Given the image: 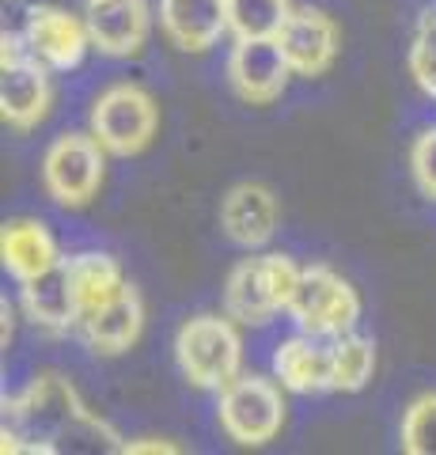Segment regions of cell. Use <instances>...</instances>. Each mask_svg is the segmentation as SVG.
Listing matches in <instances>:
<instances>
[{"label": "cell", "instance_id": "obj_20", "mask_svg": "<svg viewBox=\"0 0 436 455\" xmlns=\"http://www.w3.org/2000/svg\"><path fill=\"white\" fill-rule=\"evenodd\" d=\"M292 12V0H228V31L235 38H277Z\"/></svg>", "mask_w": 436, "mask_h": 455}, {"label": "cell", "instance_id": "obj_3", "mask_svg": "<svg viewBox=\"0 0 436 455\" xmlns=\"http://www.w3.org/2000/svg\"><path fill=\"white\" fill-rule=\"evenodd\" d=\"M175 357L178 368L194 387L202 391H220L239 376L243 368V341L235 334L232 315H198L182 323L175 338Z\"/></svg>", "mask_w": 436, "mask_h": 455}, {"label": "cell", "instance_id": "obj_9", "mask_svg": "<svg viewBox=\"0 0 436 455\" xmlns=\"http://www.w3.org/2000/svg\"><path fill=\"white\" fill-rule=\"evenodd\" d=\"M50 68L4 31V65H0V114L16 130H31L50 110Z\"/></svg>", "mask_w": 436, "mask_h": 455}, {"label": "cell", "instance_id": "obj_6", "mask_svg": "<svg viewBox=\"0 0 436 455\" xmlns=\"http://www.w3.org/2000/svg\"><path fill=\"white\" fill-rule=\"evenodd\" d=\"M156 103L137 84L107 88L91 107V133L110 156H137L156 137Z\"/></svg>", "mask_w": 436, "mask_h": 455}, {"label": "cell", "instance_id": "obj_22", "mask_svg": "<svg viewBox=\"0 0 436 455\" xmlns=\"http://www.w3.org/2000/svg\"><path fill=\"white\" fill-rule=\"evenodd\" d=\"M410 73L425 95H436V8H425L410 42Z\"/></svg>", "mask_w": 436, "mask_h": 455}, {"label": "cell", "instance_id": "obj_10", "mask_svg": "<svg viewBox=\"0 0 436 455\" xmlns=\"http://www.w3.org/2000/svg\"><path fill=\"white\" fill-rule=\"evenodd\" d=\"M292 65L277 38H235L228 57V80L247 103H273L285 92Z\"/></svg>", "mask_w": 436, "mask_h": 455}, {"label": "cell", "instance_id": "obj_19", "mask_svg": "<svg viewBox=\"0 0 436 455\" xmlns=\"http://www.w3.org/2000/svg\"><path fill=\"white\" fill-rule=\"evenodd\" d=\"M65 266H68V277H73L80 319H88L91 311H99L103 304H110L125 289V284H130V281H125V274H122V266L110 259V254H99V251L73 254Z\"/></svg>", "mask_w": 436, "mask_h": 455}, {"label": "cell", "instance_id": "obj_7", "mask_svg": "<svg viewBox=\"0 0 436 455\" xmlns=\"http://www.w3.org/2000/svg\"><path fill=\"white\" fill-rule=\"evenodd\" d=\"M103 145L95 133H61L42 156V182L46 194L65 209L88 205L103 182Z\"/></svg>", "mask_w": 436, "mask_h": 455}, {"label": "cell", "instance_id": "obj_13", "mask_svg": "<svg viewBox=\"0 0 436 455\" xmlns=\"http://www.w3.org/2000/svg\"><path fill=\"white\" fill-rule=\"evenodd\" d=\"M277 220H281L277 197L270 187H262V182H239L235 190H228V197H224V205H220L224 235L247 251L270 243L277 232Z\"/></svg>", "mask_w": 436, "mask_h": 455}, {"label": "cell", "instance_id": "obj_23", "mask_svg": "<svg viewBox=\"0 0 436 455\" xmlns=\"http://www.w3.org/2000/svg\"><path fill=\"white\" fill-rule=\"evenodd\" d=\"M402 448L410 455H436V395H421L402 418Z\"/></svg>", "mask_w": 436, "mask_h": 455}, {"label": "cell", "instance_id": "obj_1", "mask_svg": "<svg viewBox=\"0 0 436 455\" xmlns=\"http://www.w3.org/2000/svg\"><path fill=\"white\" fill-rule=\"evenodd\" d=\"M88 414L73 383L61 376H38L8 406L4 451H58L65 433Z\"/></svg>", "mask_w": 436, "mask_h": 455}, {"label": "cell", "instance_id": "obj_12", "mask_svg": "<svg viewBox=\"0 0 436 455\" xmlns=\"http://www.w3.org/2000/svg\"><path fill=\"white\" fill-rule=\"evenodd\" d=\"M281 50L297 76H322L337 57V27L327 12L319 8H297L289 23L281 27Z\"/></svg>", "mask_w": 436, "mask_h": 455}, {"label": "cell", "instance_id": "obj_18", "mask_svg": "<svg viewBox=\"0 0 436 455\" xmlns=\"http://www.w3.org/2000/svg\"><path fill=\"white\" fill-rule=\"evenodd\" d=\"M0 259H4L8 274L23 284V281H31V277L58 266L61 251H58V239L50 235L46 224L20 217V220H8L4 232H0Z\"/></svg>", "mask_w": 436, "mask_h": 455}, {"label": "cell", "instance_id": "obj_24", "mask_svg": "<svg viewBox=\"0 0 436 455\" xmlns=\"http://www.w3.org/2000/svg\"><path fill=\"white\" fill-rule=\"evenodd\" d=\"M410 167H414L417 187L425 190L429 197H436V130H425V133H421V137L414 140Z\"/></svg>", "mask_w": 436, "mask_h": 455}, {"label": "cell", "instance_id": "obj_11", "mask_svg": "<svg viewBox=\"0 0 436 455\" xmlns=\"http://www.w3.org/2000/svg\"><path fill=\"white\" fill-rule=\"evenodd\" d=\"M91 46L107 57H133L148 42L152 12L145 0H83Z\"/></svg>", "mask_w": 436, "mask_h": 455}, {"label": "cell", "instance_id": "obj_4", "mask_svg": "<svg viewBox=\"0 0 436 455\" xmlns=\"http://www.w3.org/2000/svg\"><path fill=\"white\" fill-rule=\"evenodd\" d=\"M289 315L300 331L319 338H342L361 319V296L342 274L327 266H304L297 296L289 304Z\"/></svg>", "mask_w": 436, "mask_h": 455}, {"label": "cell", "instance_id": "obj_8", "mask_svg": "<svg viewBox=\"0 0 436 455\" xmlns=\"http://www.w3.org/2000/svg\"><path fill=\"white\" fill-rule=\"evenodd\" d=\"M20 38V46L42 61L50 73H68L83 61V53L91 50L88 23L65 4H27L23 27L12 31Z\"/></svg>", "mask_w": 436, "mask_h": 455}, {"label": "cell", "instance_id": "obj_25", "mask_svg": "<svg viewBox=\"0 0 436 455\" xmlns=\"http://www.w3.org/2000/svg\"><path fill=\"white\" fill-rule=\"evenodd\" d=\"M140 451H148V455H175L178 444H171V440H125V455H140Z\"/></svg>", "mask_w": 436, "mask_h": 455}, {"label": "cell", "instance_id": "obj_14", "mask_svg": "<svg viewBox=\"0 0 436 455\" xmlns=\"http://www.w3.org/2000/svg\"><path fill=\"white\" fill-rule=\"evenodd\" d=\"M160 27L182 53H202L228 31V0H160Z\"/></svg>", "mask_w": 436, "mask_h": 455}, {"label": "cell", "instance_id": "obj_21", "mask_svg": "<svg viewBox=\"0 0 436 455\" xmlns=\"http://www.w3.org/2000/svg\"><path fill=\"white\" fill-rule=\"evenodd\" d=\"M330 357H334V391H361L376 372L372 341L357 338L353 331L330 338Z\"/></svg>", "mask_w": 436, "mask_h": 455}, {"label": "cell", "instance_id": "obj_17", "mask_svg": "<svg viewBox=\"0 0 436 455\" xmlns=\"http://www.w3.org/2000/svg\"><path fill=\"white\" fill-rule=\"evenodd\" d=\"M23 311L35 326L50 334L73 331L80 323V307H76V292H73V277L68 266L58 262L46 274H38L31 281H23Z\"/></svg>", "mask_w": 436, "mask_h": 455}, {"label": "cell", "instance_id": "obj_16", "mask_svg": "<svg viewBox=\"0 0 436 455\" xmlns=\"http://www.w3.org/2000/svg\"><path fill=\"white\" fill-rule=\"evenodd\" d=\"M140 326H145V304H140L133 284H125L110 304L91 311L88 319H80L76 331L95 353H122L140 338Z\"/></svg>", "mask_w": 436, "mask_h": 455}, {"label": "cell", "instance_id": "obj_2", "mask_svg": "<svg viewBox=\"0 0 436 455\" xmlns=\"http://www.w3.org/2000/svg\"><path fill=\"white\" fill-rule=\"evenodd\" d=\"M300 274H304V266H297L289 254H277V251L243 259L228 274L224 311L243 326L270 323L277 311H289L292 296H297Z\"/></svg>", "mask_w": 436, "mask_h": 455}, {"label": "cell", "instance_id": "obj_15", "mask_svg": "<svg viewBox=\"0 0 436 455\" xmlns=\"http://www.w3.org/2000/svg\"><path fill=\"white\" fill-rule=\"evenodd\" d=\"M273 376L289 391H334V357H330V338L300 331L297 338L281 341L273 353Z\"/></svg>", "mask_w": 436, "mask_h": 455}, {"label": "cell", "instance_id": "obj_5", "mask_svg": "<svg viewBox=\"0 0 436 455\" xmlns=\"http://www.w3.org/2000/svg\"><path fill=\"white\" fill-rule=\"evenodd\" d=\"M220 425L235 444L258 448L273 440L285 425V398L281 387L266 376H243L239 372L228 387H220Z\"/></svg>", "mask_w": 436, "mask_h": 455}]
</instances>
